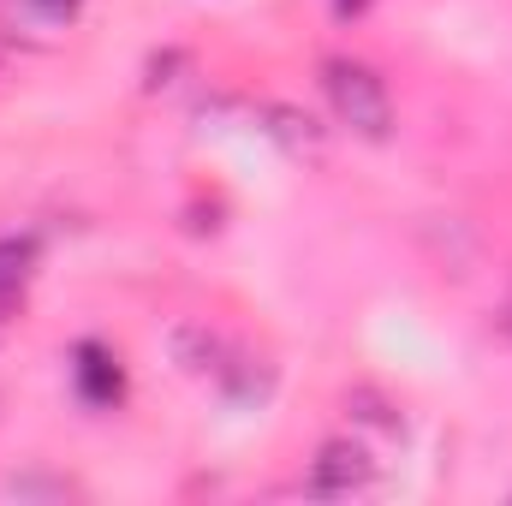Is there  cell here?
I'll use <instances>...</instances> for the list:
<instances>
[{"mask_svg": "<svg viewBox=\"0 0 512 506\" xmlns=\"http://www.w3.org/2000/svg\"><path fill=\"white\" fill-rule=\"evenodd\" d=\"M256 120H268V137H280L286 149H298V155H316L322 149V126L310 120V114H298V108H286V102H262L256 108Z\"/></svg>", "mask_w": 512, "mask_h": 506, "instance_id": "cell-4", "label": "cell"}, {"mask_svg": "<svg viewBox=\"0 0 512 506\" xmlns=\"http://www.w3.org/2000/svg\"><path fill=\"white\" fill-rule=\"evenodd\" d=\"M72 387L90 411H120L126 405V364L114 346L102 340H78L72 346Z\"/></svg>", "mask_w": 512, "mask_h": 506, "instance_id": "cell-2", "label": "cell"}, {"mask_svg": "<svg viewBox=\"0 0 512 506\" xmlns=\"http://www.w3.org/2000/svg\"><path fill=\"white\" fill-rule=\"evenodd\" d=\"M30 274H36V239L6 233V239H0V304H12V298L30 286Z\"/></svg>", "mask_w": 512, "mask_h": 506, "instance_id": "cell-5", "label": "cell"}, {"mask_svg": "<svg viewBox=\"0 0 512 506\" xmlns=\"http://www.w3.org/2000/svg\"><path fill=\"white\" fill-rule=\"evenodd\" d=\"M364 6H370V0H334V12H340V18H358Z\"/></svg>", "mask_w": 512, "mask_h": 506, "instance_id": "cell-9", "label": "cell"}, {"mask_svg": "<svg viewBox=\"0 0 512 506\" xmlns=\"http://www.w3.org/2000/svg\"><path fill=\"white\" fill-rule=\"evenodd\" d=\"M322 90H328L334 120H340V126H352L358 137L382 143L387 131H393V102H387V84H382V72H376V66L334 54V60H322Z\"/></svg>", "mask_w": 512, "mask_h": 506, "instance_id": "cell-1", "label": "cell"}, {"mask_svg": "<svg viewBox=\"0 0 512 506\" xmlns=\"http://www.w3.org/2000/svg\"><path fill=\"white\" fill-rule=\"evenodd\" d=\"M495 322H501V334H512V304L501 310V316H495Z\"/></svg>", "mask_w": 512, "mask_h": 506, "instance_id": "cell-10", "label": "cell"}, {"mask_svg": "<svg viewBox=\"0 0 512 506\" xmlns=\"http://www.w3.org/2000/svg\"><path fill=\"white\" fill-rule=\"evenodd\" d=\"M346 411H358L370 429H382V435H399V417H393V405H387L376 387H352L346 393Z\"/></svg>", "mask_w": 512, "mask_h": 506, "instance_id": "cell-6", "label": "cell"}, {"mask_svg": "<svg viewBox=\"0 0 512 506\" xmlns=\"http://www.w3.org/2000/svg\"><path fill=\"white\" fill-rule=\"evenodd\" d=\"M179 358H185V370H221L215 364L221 358V340L203 334V328H179Z\"/></svg>", "mask_w": 512, "mask_h": 506, "instance_id": "cell-7", "label": "cell"}, {"mask_svg": "<svg viewBox=\"0 0 512 506\" xmlns=\"http://www.w3.org/2000/svg\"><path fill=\"white\" fill-rule=\"evenodd\" d=\"M24 6H30L42 24H72V18L84 12V0H24Z\"/></svg>", "mask_w": 512, "mask_h": 506, "instance_id": "cell-8", "label": "cell"}, {"mask_svg": "<svg viewBox=\"0 0 512 506\" xmlns=\"http://www.w3.org/2000/svg\"><path fill=\"white\" fill-rule=\"evenodd\" d=\"M370 483H376V459L358 441H328L316 453V465H310V489L316 495H352V489H370Z\"/></svg>", "mask_w": 512, "mask_h": 506, "instance_id": "cell-3", "label": "cell"}]
</instances>
